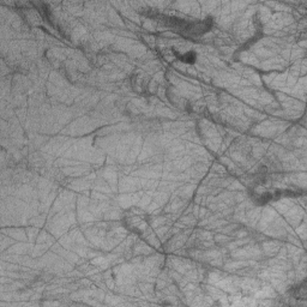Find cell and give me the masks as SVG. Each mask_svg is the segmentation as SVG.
I'll return each instance as SVG.
<instances>
[{
    "instance_id": "cell-1",
    "label": "cell",
    "mask_w": 307,
    "mask_h": 307,
    "mask_svg": "<svg viewBox=\"0 0 307 307\" xmlns=\"http://www.w3.org/2000/svg\"><path fill=\"white\" fill-rule=\"evenodd\" d=\"M149 216L145 213L143 209L132 208L126 209L122 215V222L124 226L128 230L133 231V233H142L147 230L148 225H149Z\"/></svg>"
},
{
    "instance_id": "cell-2",
    "label": "cell",
    "mask_w": 307,
    "mask_h": 307,
    "mask_svg": "<svg viewBox=\"0 0 307 307\" xmlns=\"http://www.w3.org/2000/svg\"><path fill=\"white\" fill-rule=\"evenodd\" d=\"M196 58H197V55L194 52H188V53H185V54L181 55V60L185 61V63H190V64L194 63Z\"/></svg>"
}]
</instances>
